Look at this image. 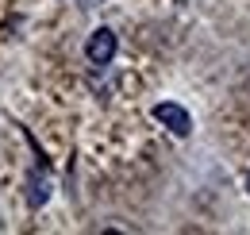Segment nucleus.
Listing matches in <instances>:
<instances>
[{"mask_svg":"<svg viewBox=\"0 0 250 235\" xmlns=\"http://www.w3.org/2000/svg\"><path fill=\"white\" fill-rule=\"evenodd\" d=\"M46 201H50V177H46V170H35L31 181H27V205L42 208Z\"/></svg>","mask_w":250,"mask_h":235,"instance_id":"7ed1b4c3","label":"nucleus"},{"mask_svg":"<svg viewBox=\"0 0 250 235\" xmlns=\"http://www.w3.org/2000/svg\"><path fill=\"white\" fill-rule=\"evenodd\" d=\"M247 193H250V177H247Z\"/></svg>","mask_w":250,"mask_h":235,"instance_id":"20e7f679","label":"nucleus"},{"mask_svg":"<svg viewBox=\"0 0 250 235\" xmlns=\"http://www.w3.org/2000/svg\"><path fill=\"white\" fill-rule=\"evenodd\" d=\"M85 4H96V0H85Z\"/></svg>","mask_w":250,"mask_h":235,"instance_id":"39448f33","label":"nucleus"},{"mask_svg":"<svg viewBox=\"0 0 250 235\" xmlns=\"http://www.w3.org/2000/svg\"><path fill=\"white\" fill-rule=\"evenodd\" d=\"M85 58L93 62V66H108V62L116 58V31L96 27L93 35H89V43H85Z\"/></svg>","mask_w":250,"mask_h":235,"instance_id":"f257e3e1","label":"nucleus"},{"mask_svg":"<svg viewBox=\"0 0 250 235\" xmlns=\"http://www.w3.org/2000/svg\"><path fill=\"white\" fill-rule=\"evenodd\" d=\"M154 119L158 123H166L177 139H185L188 131H192V116H188L181 104H173V100H162V104H154Z\"/></svg>","mask_w":250,"mask_h":235,"instance_id":"f03ea898","label":"nucleus"}]
</instances>
